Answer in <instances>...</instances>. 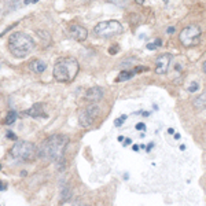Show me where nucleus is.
<instances>
[{
	"instance_id": "1",
	"label": "nucleus",
	"mask_w": 206,
	"mask_h": 206,
	"mask_svg": "<svg viewBox=\"0 0 206 206\" xmlns=\"http://www.w3.org/2000/svg\"><path fill=\"white\" fill-rule=\"evenodd\" d=\"M69 143V137L66 135H52L48 136L37 150V155L44 161L62 164L63 153Z\"/></svg>"
},
{
	"instance_id": "2",
	"label": "nucleus",
	"mask_w": 206,
	"mask_h": 206,
	"mask_svg": "<svg viewBox=\"0 0 206 206\" xmlns=\"http://www.w3.org/2000/svg\"><path fill=\"white\" fill-rule=\"evenodd\" d=\"M80 70V65L77 59L70 56L59 58L54 65V77L59 82H70L74 80Z\"/></svg>"
},
{
	"instance_id": "3",
	"label": "nucleus",
	"mask_w": 206,
	"mask_h": 206,
	"mask_svg": "<svg viewBox=\"0 0 206 206\" xmlns=\"http://www.w3.org/2000/svg\"><path fill=\"white\" fill-rule=\"evenodd\" d=\"M33 48H34V41L26 33L17 32L8 37V50L17 58L27 56L33 51Z\"/></svg>"
},
{
	"instance_id": "4",
	"label": "nucleus",
	"mask_w": 206,
	"mask_h": 206,
	"mask_svg": "<svg viewBox=\"0 0 206 206\" xmlns=\"http://www.w3.org/2000/svg\"><path fill=\"white\" fill-rule=\"evenodd\" d=\"M11 157L19 161H33L37 155V149L33 143L25 142V140H21L17 142L11 149Z\"/></svg>"
},
{
	"instance_id": "5",
	"label": "nucleus",
	"mask_w": 206,
	"mask_h": 206,
	"mask_svg": "<svg viewBox=\"0 0 206 206\" xmlns=\"http://www.w3.org/2000/svg\"><path fill=\"white\" fill-rule=\"evenodd\" d=\"M122 25L115 19H110V21H103L99 22L98 25L94 27V32L96 36L102 37V39H109V37L117 36V34L122 33Z\"/></svg>"
},
{
	"instance_id": "6",
	"label": "nucleus",
	"mask_w": 206,
	"mask_h": 206,
	"mask_svg": "<svg viewBox=\"0 0 206 206\" xmlns=\"http://www.w3.org/2000/svg\"><path fill=\"white\" fill-rule=\"evenodd\" d=\"M201 29L197 25H190L185 26L183 30L180 32V41L184 47H194L198 46L199 41H201Z\"/></svg>"
},
{
	"instance_id": "7",
	"label": "nucleus",
	"mask_w": 206,
	"mask_h": 206,
	"mask_svg": "<svg viewBox=\"0 0 206 206\" xmlns=\"http://www.w3.org/2000/svg\"><path fill=\"white\" fill-rule=\"evenodd\" d=\"M99 114V107L96 105H89L88 107L78 111V122L82 128H89L95 122V118Z\"/></svg>"
},
{
	"instance_id": "8",
	"label": "nucleus",
	"mask_w": 206,
	"mask_h": 206,
	"mask_svg": "<svg viewBox=\"0 0 206 206\" xmlns=\"http://www.w3.org/2000/svg\"><path fill=\"white\" fill-rule=\"evenodd\" d=\"M67 32L70 34V37H73V39L77 40V41H85L88 37L87 29H85L84 26L78 25V23H71V25L69 26Z\"/></svg>"
},
{
	"instance_id": "9",
	"label": "nucleus",
	"mask_w": 206,
	"mask_h": 206,
	"mask_svg": "<svg viewBox=\"0 0 206 206\" xmlns=\"http://www.w3.org/2000/svg\"><path fill=\"white\" fill-rule=\"evenodd\" d=\"M170 61H172V56L170 54H162L157 58L155 61V73L157 74H165L169 69V65H170Z\"/></svg>"
},
{
	"instance_id": "10",
	"label": "nucleus",
	"mask_w": 206,
	"mask_h": 206,
	"mask_svg": "<svg viewBox=\"0 0 206 206\" xmlns=\"http://www.w3.org/2000/svg\"><path fill=\"white\" fill-rule=\"evenodd\" d=\"M27 115L33 117V118H47L48 114L46 111V105L44 103H34V105L26 111Z\"/></svg>"
},
{
	"instance_id": "11",
	"label": "nucleus",
	"mask_w": 206,
	"mask_h": 206,
	"mask_svg": "<svg viewBox=\"0 0 206 206\" xmlns=\"http://www.w3.org/2000/svg\"><path fill=\"white\" fill-rule=\"evenodd\" d=\"M103 98V91L99 87H92L85 92V99L88 102H99Z\"/></svg>"
},
{
	"instance_id": "12",
	"label": "nucleus",
	"mask_w": 206,
	"mask_h": 206,
	"mask_svg": "<svg viewBox=\"0 0 206 206\" xmlns=\"http://www.w3.org/2000/svg\"><path fill=\"white\" fill-rule=\"evenodd\" d=\"M27 66H29V70H32L33 73H37V74H41V73H43V71L47 69L46 62H43V61H40V59H33V61H30Z\"/></svg>"
},
{
	"instance_id": "13",
	"label": "nucleus",
	"mask_w": 206,
	"mask_h": 206,
	"mask_svg": "<svg viewBox=\"0 0 206 206\" xmlns=\"http://www.w3.org/2000/svg\"><path fill=\"white\" fill-rule=\"evenodd\" d=\"M194 106H195V109H198V110H204V109H206V92L201 94V95L198 96V98H195V101H194Z\"/></svg>"
},
{
	"instance_id": "14",
	"label": "nucleus",
	"mask_w": 206,
	"mask_h": 206,
	"mask_svg": "<svg viewBox=\"0 0 206 206\" xmlns=\"http://www.w3.org/2000/svg\"><path fill=\"white\" fill-rule=\"evenodd\" d=\"M133 74H135V71H128V70H122L121 73L118 74V77L115 78L117 82H121V81H126V80H130V78L133 77Z\"/></svg>"
},
{
	"instance_id": "15",
	"label": "nucleus",
	"mask_w": 206,
	"mask_h": 206,
	"mask_svg": "<svg viewBox=\"0 0 206 206\" xmlns=\"http://www.w3.org/2000/svg\"><path fill=\"white\" fill-rule=\"evenodd\" d=\"M17 117H18V114H17V111H14V110H11V111L7 114V117H6V124L7 125H10V124H12L14 121L17 120Z\"/></svg>"
},
{
	"instance_id": "16",
	"label": "nucleus",
	"mask_w": 206,
	"mask_h": 206,
	"mask_svg": "<svg viewBox=\"0 0 206 206\" xmlns=\"http://www.w3.org/2000/svg\"><path fill=\"white\" fill-rule=\"evenodd\" d=\"M63 190H65V191H62V201L66 202V201H69V199H70V197H71V191H70V188H69V187H65Z\"/></svg>"
},
{
	"instance_id": "17",
	"label": "nucleus",
	"mask_w": 206,
	"mask_h": 206,
	"mask_svg": "<svg viewBox=\"0 0 206 206\" xmlns=\"http://www.w3.org/2000/svg\"><path fill=\"white\" fill-rule=\"evenodd\" d=\"M199 89V84L198 82H191V85L190 87H188V92H195V91H198Z\"/></svg>"
},
{
	"instance_id": "18",
	"label": "nucleus",
	"mask_w": 206,
	"mask_h": 206,
	"mask_svg": "<svg viewBox=\"0 0 206 206\" xmlns=\"http://www.w3.org/2000/svg\"><path fill=\"white\" fill-rule=\"evenodd\" d=\"M124 120H126V115H125V114L121 115L120 118H117L115 121H114V125H115V126H121L122 124H124Z\"/></svg>"
},
{
	"instance_id": "19",
	"label": "nucleus",
	"mask_w": 206,
	"mask_h": 206,
	"mask_svg": "<svg viewBox=\"0 0 206 206\" xmlns=\"http://www.w3.org/2000/svg\"><path fill=\"white\" fill-rule=\"evenodd\" d=\"M135 128H136L137 130H146V125H144V124H143V122H137V124H136V126H135Z\"/></svg>"
},
{
	"instance_id": "20",
	"label": "nucleus",
	"mask_w": 206,
	"mask_h": 206,
	"mask_svg": "<svg viewBox=\"0 0 206 206\" xmlns=\"http://www.w3.org/2000/svg\"><path fill=\"white\" fill-rule=\"evenodd\" d=\"M7 187H8V184H7L6 181H2V180H0V191H6Z\"/></svg>"
},
{
	"instance_id": "21",
	"label": "nucleus",
	"mask_w": 206,
	"mask_h": 206,
	"mask_svg": "<svg viewBox=\"0 0 206 206\" xmlns=\"http://www.w3.org/2000/svg\"><path fill=\"white\" fill-rule=\"evenodd\" d=\"M146 47H147V50H151V51H153V50H155V48H157L158 46H157L155 43H150V44H147Z\"/></svg>"
},
{
	"instance_id": "22",
	"label": "nucleus",
	"mask_w": 206,
	"mask_h": 206,
	"mask_svg": "<svg viewBox=\"0 0 206 206\" xmlns=\"http://www.w3.org/2000/svg\"><path fill=\"white\" fill-rule=\"evenodd\" d=\"M7 137H8V139H11V140H17V136L14 135L11 130H8V133H7Z\"/></svg>"
},
{
	"instance_id": "23",
	"label": "nucleus",
	"mask_w": 206,
	"mask_h": 206,
	"mask_svg": "<svg viewBox=\"0 0 206 206\" xmlns=\"http://www.w3.org/2000/svg\"><path fill=\"white\" fill-rule=\"evenodd\" d=\"M117 51H118V47H111V48H110V54H111V55H114L115 52H117Z\"/></svg>"
},
{
	"instance_id": "24",
	"label": "nucleus",
	"mask_w": 206,
	"mask_h": 206,
	"mask_svg": "<svg viewBox=\"0 0 206 206\" xmlns=\"http://www.w3.org/2000/svg\"><path fill=\"white\" fill-rule=\"evenodd\" d=\"M173 32H174V27H173V26H169V27H168V33H169V34H172Z\"/></svg>"
},
{
	"instance_id": "25",
	"label": "nucleus",
	"mask_w": 206,
	"mask_h": 206,
	"mask_svg": "<svg viewBox=\"0 0 206 206\" xmlns=\"http://www.w3.org/2000/svg\"><path fill=\"white\" fill-rule=\"evenodd\" d=\"M130 143H132V140H130V139H126V140H125V143H124V144H125V146H128V144H130Z\"/></svg>"
},
{
	"instance_id": "26",
	"label": "nucleus",
	"mask_w": 206,
	"mask_h": 206,
	"mask_svg": "<svg viewBox=\"0 0 206 206\" xmlns=\"http://www.w3.org/2000/svg\"><path fill=\"white\" fill-rule=\"evenodd\" d=\"M153 146H154V144H153V143H150V144H149V147H147V151H150L151 149H153Z\"/></svg>"
},
{
	"instance_id": "27",
	"label": "nucleus",
	"mask_w": 206,
	"mask_h": 206,
	"mask_svg": "<svg viewBox=\"0 0 206 206\" xmlns=\"http://www.w3.org/2000/svg\"><path fill=\"white\" fill-rule=\"evenodd\" d=\"M135 2L137 3V4H143V3H144V0H135Z\"/></svg>"
},
{
	"instance_id": "28",
	"label": "nucleus",
	"mask_w": 206,
	"mask_h": 206,
	"mask_svg": "<svg viewBox=\"0 0 206 206\" xmlns=\"http://www.w3.org/2000/svg\"><path fill=\"white\" fill-rule=\"evenodd\" d=\"M133 150L137 151V150H139V146H137V144H135V146H133Z\"/></svg>"
},
{
	"instance_id": "29",
	"label": "nucleus",
	"mask_w": 206,
	"mask_h": 206,
	"mask_svg": "<svg viewBox=\"0 0 206 206\" xmlns=\"http://www.w3.org/2000/svg\"><path fill=\"white\" fill-rule=\"evenodd\" d=\"M168 132H169V133H170V135H173V133H174V130H173V129H172V128H170L169 130H168Z\"/></svg>"
},
{
	"instance_id": "30",
	"label": "nucleus",
	"mask_w": 206,
	"mask_h": 206,
	"mask_svg": "<svg viewBox=\"0 0 206 206\" xmlns=\"http://www.w3.org/2000/svg\"><path fill=\"white\" fill-rule=\"evenodd\" d=\"M204 71H205V74H206V61H205V63H204Z\"/></svg>"
},
{
	"instance_id": "31",
	"label": "nucleus",
	"mask_w": 206,
	"mask_h": 206,
	"mask_svg": "<svg viewBox=\"0 0 206 206\" xmlns=\"http://www.w3.org/2000/svg\"><path fill=\"white\" fill-rule=\"evenodd\" d=\"M30 2H32V3H37V2H39V0H30Z\"/></svg>"
},
{
	"instance_id": "32",
	"label": "nucleus",
	"mask_w": 206,
	"mask_h": 206,
	"mask_svg": "<svg viewBox=\"0 0 206 206\" xmlns=\"http://www.w3.org/2000/svg\"><path fill=\"white\" fill-rule=\"evenodd\" d=\"M76 206H87V205H76Z\"/></svg>"
},
{
	"instance_id": "33",
	"label": "nucleus",
	"mask_w": 206,
	"mask_h": 206,
	"mask_svg": "<svg viewBox=\"0 0 206 206\" xmlns=\"http://www.w3.org/2000/svg\"><path fill=\"white\" fill-rule=\"evenodd\" d=\"M164 2H165V3H168V2H169V0H164Z\"/></svg>"
},
{
	"instance_id": "34",
	"label": "nucleus",
	"mask_w": 206,
	"mask_h": 206,
	"mask_svg": "<svg viewBox=\"0 0 206 206\" xmlns=\"http://www.w3.org/2000/svg\"><path fill=\"white\" fill-rule=\"evenodd\" d=\"M0 168H2V166H0Z\"/></svg>"
}]
</instances>
